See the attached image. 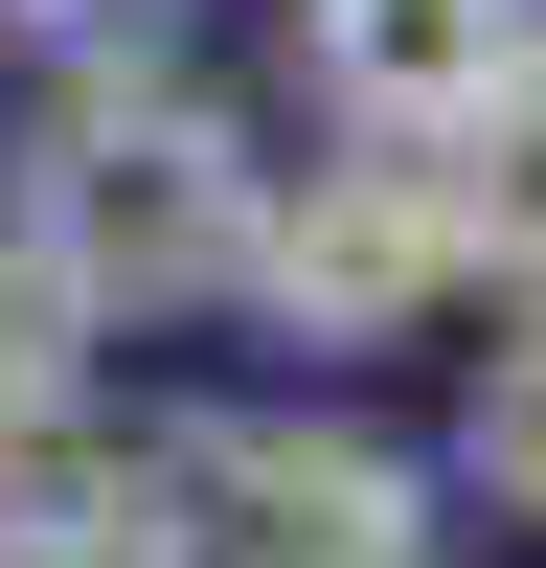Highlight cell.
Here are the masks:
<instances>
[{"instance_id": "1", "label": "cell", "mask_w": 546, "mask_h": 568, "mask_svg": "<svg viewBox=\"0 0 546 568\" xmlns=\"http://www.w3.org/2000/svg\"><path fill=\"white\" fill-rule=\"evenodd\" d=\"M251 227H273V182L228 160L205 91H91L69 160H46V205H23V251L69 273L91 318H160V296H228V273H251Z\"/></svg>"}, {"instance_id": "2", "label": "cell", "mask_w": 546, "mask_h": 568, "mask_svg": "<svg viewBox=\"0 0 546 568\" xmlns=\"http://www.w3.org/2000/svg\"><path fill=\"white\" fill-rule=\"evenodd\" d=\"M410 478L364 433H296V409H182L114 478V568H410Z\"/></svg>"}, {"instance_id": "6", "label": "cell", "mask_w": 546, "mask_h": 568, "mask_svg": "<svg viewBox=\"0 0 546 568\" xmlns=\"http://www.w3.org/2000/svg\"><path fill=\"white\" fill-rule=\"evenodd\" d=\"M478 500H501V524H546V318L478 364Z\"/></svg>"}, {"instance_id": "5", "label": "cell", "mask_w": 546, "mask_h": 568, "mask_svg": "<svg viewBox=\"0 0 546 568\" xmlns=\"http://www.w3.org/2000/svg\"><path fill=\"white\" fill-rule=\"evenodd\" d=\"M433 227H455V273H501V296L546 318V45L433 136Z\"/></svg>"}, {"instance_id": "3", "label": "cell", "mask_w": 546, "mask_h": 568, "mask_svg": "<svg viewBox=\"0 0 546 568\" xmlns=\"http://www.w3.org/2000/svg\"><path fill=\"white\" fill-rule=\"evenodd\" d=\"M251 296L296 318V342H410V318L455 296V227H433V160H318L296 205L251 227Z\"/></svg>"}, {"instance_id": "4", "label": "cell", "mask_w": 546, "mask_h": 568, "mask_svg": "<svg viewBox=\"0 0 546 568\" xmlns=\"http://www.w3.org/2000/svg\"><path fill=\"white\" fill-rule=\"evenodd\" d=\"M296 45H318V114H342L364 160H433V136L478 114L546 23H524V0H318Z\"/></svg>"}]
</instances>
